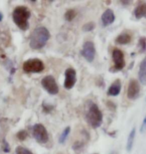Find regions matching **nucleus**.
Returning a JSON list of instances; mask_svg holds the SVG:
<instances>
[{
  "instance_id": "f257e3e1",
  "label": "nucleus",
  "mask_w": 146,
  "mask_h": 154,
  "mask_svg": "<svg viewBox=\"0 0 146 154\" xmlns=\"http://www.w3.org/2000/svg\"><path fill=\"white\" fill-rule=\"evenodd\" d=\"M49 38H50V33L47 28L42 26L37 27L33 30L30 36L29 45L32 49H41L45 46Z\"/></svg>"
},
{
  "instance_id": "f03ea898",
  "label": "nucleus",
  "mask_w": 146,
  "mask_h": 154,
  "mask_svg": "<svg viewBox=\"0 0 146 154\" xmlns=\"http://www.w3.org/2000/svg\"><path fill=\"white\" fill-rule=\"evenodd\" d=\"M31 16V12L29 8L26 6H17L14 8L12 18L16 25L21 30H27L29 28V18Z\"/></svg>"
},
{
  "instance_id": "7ed1b4c3",
  "label": "nucleus",
  "mask_w": 146,
  "mask_h": 154,
  "mask_svg": "<svg viewBox=\"0 0 146 154\" xmlns=\"http://www.w3.org/2000/svg\"><path fill=\"white\" fill-rule=\"evenodd\" d=\"M86 120L89 123V125H91L93 128H98L101 125L103 115L96 104L93 103L91 104V106H89L88 111L86 113Z\"/></svg>"
},
{
  "instance_id": "20e7f679",
  "label": "nucleus",
  "mask_w": 146,
  "mask_h": 154,
  "mask_svg": "<svg viewBox=\"0 0 146 154\" xmlns=\"http://www.w3.org/2000/svg\"><path fill=\"white\" fill-rule=\"evenodd\" d=\"M23 71L26 73H39L44 69V63L40 59H29L23 63Z\"/></svg>"
},
{
  "instance_id": "39448f33",
  "label": "nucleus",
  "mask_w": 146,
  "mask_h": 154,
  "mask_svg": "<svg viewBox=\"0 0 146 154\" xmlns=\"http://www.w3.org/2000/svg\"><path fill=\"white\" fill-rule=\"evenodd\" d=\"M32 134L35 140L39 143H46L48 141V133L42 124H35L32 128Z\"/></svg>"
},
{
  "instance_id": "423d86ee",
  "label": "nucleus",
  "mask_w": 146,
  "mask_h": 154,
  "mask_svg": "<svg viewBox=\"0 0 146 154\" xmlns=\"http://www.w3.org/2000/svg\"><path fill=\"white\" fill-rule=\"evenodd\" d=\"M41 84L43 86V88H44L49 94L55 95L58 93L59 88L56 83V80H55L53 76H51V75L45 76L44 78L41 80Z\"/></svg>"
},
{
  "instance_id": "0eeeda50",
  "label": "nucleus",
  "mask_w": 146,
  "mask_h": 154,
  "mask_svg": "<svg viewBox=\"0 0 146 154\" xmlns=\"http://www.w3.org/2000/svg\"><path fill=\"white\" fill-rule=\"evenodd\" d=\"M112 59L114 62V68L115 70H122L125 67V59L124 54L120 49L115 48L112 51Z\"/></svg>"
},
{
  "instance_id": "6e6552de",
  "label": "nucleus",
  "mask_w": 146,
  "mask_h": 154,
  "mask_svg": "<svg viewBox=\"0 0 146 154\" xmlns=\"http://www.w3.org/2000/svg\"><path fill=\"white\" fill-rule=\"evenodd\" d=\"M140 94V86L139 82L136 79H131L129 81L128 88H127V97L131 100L137 99Z\"/></svg>"
},
{
  "instance_id": "1a4fd4ad",
  "label": "nucleus",
  "mask_w": 146,
  "mask_h": 154,
  "mask_svg": "<svg viewBox=\"0 0 146 154\" xmlns=\"http://www.w3.org/2000/svg\"><path fill=\"white\" fill-rule=\"evenodd\" d=\"M81 53L83 57L89 62H92L95 57V46L92 41H86L82 47Z\"/></svg>"
},
{
  "instance_id": "9d476101",
  "label": "nucleus",
  "mask_w": 146,
  "mask_h": 154,
  "mask_svg": "<svg viewBox=\"0 0 146 154\" xmlns=\"http://www.w3.org/2000/svg\"><path fill=\"white\" fill-rule=\"evenodd\" d=\"M76 71L73 68H67L65 70V80H64V87L66 89L73 88L76 83Z\"/></svg>"
},
{
  "instance_id": "9b49d317",
  "label": "nucleus",
  "mask_w": 146,
  "mask_h": 154,
  "mask_svg": "<svg viewBox=\"0 0 146 154\" xmlns=\"http://www.w3.org/2000/svg\"><path fill=\"white\" fill-rule=\"evenodd\" d=\"M115 20V15H114L113 11L111 9H107L104 11V13L101 16V21L103 26H108L110 24H112Z\"/></svg>"
},
{
  "instance_id": "f8f14e48",
  "label": "nucleus",
  "mask_w": 146,
  "mask_h": 154,
  "mask_svg": "<svg viewBox=\"0 0 146 154\" xmlns=\"http://www.w3.org/2000/svg\"><path fill=\"white\" fill-rule=\"evenodd\" d=\"M120 90H121V82L120 80H115L112 84L110 85V87L108 88V95L110 96H117L118 94L120 93Z\"/></svg>"
},
{
  "instance_id": "ddd939ff",
  "label": "nucleus",
  "mask_w": 146,
  "mask_h": 154,
  "mask_svg": "<svg viewBox=\"0 0 146 154\" xmlns=\"http://www.w3.org/2000/svg\"><path fill=\"white\" fill-rule=\"evenodd\" d=\"M138 76H139V81L142 84L146 85V57L141 61L140 65H139Z\"/></svg>"
},
{
  "instance_id": "4468645a",
  "label": "nucleus",
  "mask_w": 146,
  "mask_h": 154,
  "mask_svg": "<svg viewBox=\"0 0 146 154\" xmlns=\"http://www.w3.org/2000/svg\"><path fill=\"white\" fill-rule=\"evenodd\" d=\"M134 15L137 19L140 18H146V3L138 5L134 10Z\"/></svg>"
},
{
  "instance_id": "2eb2a0df",
  "label": "nucleus",
  "mask_w": 146,
  "mask_h": 154,
  "mask_svg": "<svg viewBox=\"0 0 146 154\" xmlns=\"http://www.w3.org/2000/svg\"><path fill=\"white\" fill-rule=\"evenodd\" d=\"M115 41H116V43H118V44H122V45L128 44V43L131 41V35L126 32H123L117 36Z\"/></svg>"
},
{
  "instance_id": "dca6fc26",
  "label": "nucleus",
  "mask_w": 146,
  "mask_h": 154,
  "mask_svg": "<svg viewBox=\"0 0 146 154\" xmlns=\"http://www.w3.org/2000/svg\"><path fill=\"white\" fill-rule=\"evenodd\" d=\"M135 134H136V129L133 128L129 133L128 139H127V144H126V149L127 151L130 152L133 147V143H134V139H135Z\"/></svg>"
},
{
  "instance_id": "f3484780",
  "label": "nucleus",
  "mask_w": 146,
  "mask_h": 154,
  "mask_svg": "<svg viewBox=\"0 0 146 154\" xmlns=\"http://www.w3.org/2000/svg\"><path fill=\"white\" fill-rule=\"evenodd\" d=\"M75 16H76V11L73 10V9H69V10H67L66 13H65L64 18L67 21H71V20H73L74 18H75Z\"/></svg>"
},
{
  "instance_id": "a211bd4d",
  "label": "nucleus",
  "mask_w": 146,
  "mask_h": 154,
  "mask_svg": "<svg viewBox=\"0 0 146 154\" xmlns=\"http://www.w3.org/2000/svg\"><path fill=\"white\" fill-rule=\"evenodd\" d=\"M70 133V127H66L63 130V132L61 133L60 135V138H59V142L60 143H63L65 140H66V138L68 137V135Z\"/></svg>"
},
{
  "instance_id": "6ab92c4d",
  "label": "nucleus",
  "mask_w": 146,
  "mask_h": 154,
  "mask_svg": "<svg viewBox=\"0 0 146 154\" xmlns=\"http://www.w3.org/2000/svg\"><path fill=\"white\" fill-rule=\"evenodd\" d=\"M138 47L140 49V52H145L146 51V38L141 37L138 41Z\"/></svg>"
},
{
  "instance_id": "aec40b11",
  "label": "nucleus",
  "mask_w": 146,
  "mask_h": 154,
  "mask_svg": "<svg viewBox=\"0 0 146 154\" xmlns=\"http://www.w3.org/2000/svg\"><path fill=\"white\" fill-rule=\"evenodd\" d=\"M15 154H33V153L31 152L29 149L25 148V147L19 146V147H17L16 150H15Z\"/></svg>"
},
{
  "instance_id": "412c9836",
  "label": "nucleus",
  "mask_w": 146,
  "mask_h": 154,
  "mask_svg": "<svg viewBox=\"0 0 146 154\" xmlns=\"http://www.w3.org/2000/svg\"><path fill=\"white\" fill-rule=\"evenodd\" d=\"M95 27V24L93 22H89V23H86L83 25V30L84 31H91V30L94 29Z\"/></svg>"
},
{
  "instance_id": "4be33fe9",
  "label": "nucleus",
  "mask_w": 146,
  "mask_h": 154,
  "mask_svg": "<svg viewBox=\"0 0 146 154\" xmlns=\"http://www.w3.org/2000/svg\"><path fill=\"white\" fill-rule=\"evenodd\" d=\"M27 135H28V134H27V132L25 130H21V131H19L17 133V138L19 140H25Z\"/></svg>"
},
{
  "instance_id": "5701e85b",
  "label": "nucleus",
  "mask_w": 146,
  "mask_h": 154,
  "mask_svg": "<svg viewBox=\"0 0 146 154\" xmlns=\"http://www.w3.org/2000/svg\"><path fill=\"white\" fill-rule=\"evenodd\" d=\"M146 130V115L143 119V122H142V125H141V128H140V132L141 133H143V132Z\"/></svg>"
},
{
  "instance_id": "b1692460",
  "label": "nucleus",
  "mask_w": 146,
  "mask_h": 154,
  "mask_svg": "<svg viewBox=\"0 0 146 154\" xmlns=\"http://www.w3.org/2000/svg\"><path fill=\"white\" fill-rule=\"evenodd\" d=\"M1 19H2V14L0 13V21H1Z\"/></svg>"
},
{
  "instance_id": "393cba45",
  "label": "nucleus",
  "mask_w": 146,
  "mask_h": 154,
  "mask_svg": "<svg viewBox=\"0 0 146 154\" xmlns=\"http://www.w3.org/2000/svg\"><path fill=\"white\" fill-rule=\"evenodd\" d=\"M112 154H114V153H112Z\"/></svg>"
}]
</instances>
